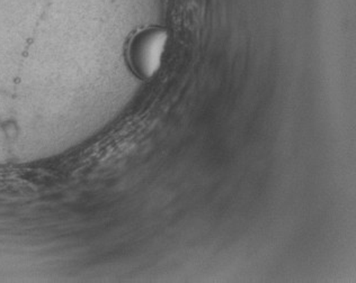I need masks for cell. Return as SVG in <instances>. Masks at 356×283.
Wrapping results in <instances>:
<instances>
[{
	"instance_id": "cell-1",
	"label": "cell",
	"mask_w": 356,
	"mask_h": 283,
	"mask_svg": "<svg viewBox=\"0 0 356 283\" xmlns=\"http://www.w3.org/2000/svg\"><path fill=\"white\" fill-rule=\"evenodd\" d=\"M167 43V34L161 30L145 32L134 40L131 46V62L138 74L152 77L161 68Z\"/></svg>"
}]
</instances>
